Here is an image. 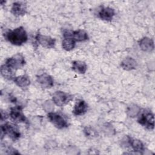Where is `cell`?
<instances>
[{
	"mask_svg": "<svg viewBox=\"0 0 155 155\" xmlns=\"http://www.w3.org/2000/svg\"><path fill=\"white\" fill-rule=\"evenodd\" d=\"M5 38L10 43L15 45H22L28 39L27 34L22 27H18L13 30H9L6 33Z\"/></svg>",
	"mask_w": 155,
	"mask_h": 155,
	"instance_id": "1",
	"label": "cell"
},
{
	"mask_svg": "<svg viewBox=\"0 0 155 155\" xmlns=\"http://www.w3.org/2000/svg\"><path fill=\"white\" fill-rule=\"evenodd\" d=\"M138 122L148 129L154 128V114L150 111H143L138 118Z\"/></svg>",
	"mask_w": 155,
	"mask_h": 155,
	"instance_id": "2",
	"label": "cell"
},
{
	"mask_svg": "<svg viewBox=\"0 0 155 155\" xmlns=\"http://www.w3.org/2000/svg\"><path fill=\"white\" fill-rule=\"evenodd\" d=\"M1 133L2 135H7L13 140L18 139L21 136V133L19 130L15 126L8 123L2 125Z\"/></svg>",
	"mask_w": 155,
	"mask_h": 155,
	"instance_id": "3",
	"label": "cell"
},
{
	"mask_svg": "<svg viewBox=\"0 0 155 155\" xmlns=\"http://www.w3.org/2000/svg\"><path fill=\"white\" fill-rule=\"evenodd\" d=\"M48 118L50 122L58 128L62 129L68 127V123L64 117L58 113L49 112Z\"/></svg>",
	"mask_w": 155,
	"mask_h": 155,
	"instance_id": "4",
	"label": "cell"
},
{
	"mask_svg": "<svg viewBox=\"0 0 155 155\" xmlns=\"http://www.w3.org/2000/svg\"><path fill=\"white\" fill-rule=\"evenodd\" d=\"M25 64V61L24 58L21 54H16L12 57L8 58L6 60L5 64L13 70H16L17 69L21 68L22 67H23Z\"/></svg>",
	"mask_w": 155,
	"mask_h": 155,
	"instance_id": "5",
	"label": "cell"
},
{
	"mask_svg": "<svg viewBox=\"0 0 155 155\" xmlns=\"http://www.w3.org/2000/svg\"><path fill=\"white\" fill-rule=\"evenodd\" d=\"M71 99V96L61 91H56L53 95V101L58 106L61 107Z\"/></svg>",
	"mask_w": 155,
	"mask_h": 155,
	"instance_id": "6",
	"label": "cell"
},
{
	"mask_svg": "<svg viewBox=\"0 0 155 155\" xmlns=\"http://www.w3.org/2000/svg\"><path fill=\"white\" fill-rule=\"evenodd\" d=\"M10 116L13 120L16 122H26L27 121V119L23 114L21 106H16L11 108Z\"/></svg>",
	"mask_w": 155,
	"mask_h": 155,
	"instance_id": "7",
	"label": "cell"
},
{
	"mask_svg": "<svg viewBox=\"0 0 155 155\" xmlns=\"http://www.w3.org/2000/svg\"><path fill=\"white\" fill-rule=\"evenodd\" d=\"M36 39L39 44L47 48L53 47L56 42L55 39L41 34H38L36 36Z\"/></svg>",
	"mask_w": 155,
	"mask_h": 155,
	"instance_id": "8",
	"label": "cell"
},
{
	"mask_svg": "<svg viewBox=\"0 0 155 155\" xmlns=\"http://www.w3.org/2000/svg\"><path fill=\"white\" fill-rule=\"evenodd\" d=\"M36 80L44 88H50L54 85V81L52 77L47 73H42L37 76Z\"/></svg>",
	"mask_w": 155,
	"mask_h": 155,
	"instance_id": "9",
	"label": "cell"
},
{
	"mask_svg": "<svg viewBox=\"0 0 155 155\" xmlns=\"http://www.w3.org/2000/svg\"><path fill=\"white\" fill-rule=\"evenodd\" d=\"M115 12L113 8L110 7H103L99 12V18L104 21H111L114 16Z\"/></svg>",
	"mask_w": 155,
	"mask_h": 155,
	"instance_id": "10",
	"label": "cell"
},
{
	"mask_svg": "<svg viewBox=\"0 0 155 155\" xmlns=\"http://www.w3.org/2000/svg\"><path fill=\"white\" fill-rule=\"evenodd\" d=\"M139 45L140 48L145 51H151L154 49L153 41L148 37H144L139 41Z\"/></svg>",
	"mask_w": 155,
	"mask_h": 155,
	"instance_id": "11",
	"label": "cell"
},
{
	"mask_svg": "<svg viewBox=\"0 0 155 155\" xmlns=\"http://www.w3.org/2000/svg\"><path fill=\"white\" fill-rule=\"evenodd\" d=\"M87 109L88 105L86 102L83 100H79L74 107L73 113L76 116H81L85 114Z\"/></svg>",
	"mask_w": 155,
	"mask_h": 155,
	"instance_id": "12",
	"label": "cell"
},
{
	"mask_svg": "<svg viewBox=\"0 0 155 155\" xmlns=\"http://www.w3.org/2000/svg\"><path fill=\"white\" fill-rule=\"evenodd\" d=\"M11 12L15 16H22L26 13V6L21 2H15L12 5Z\"/></svg>",
	"mask_w": 155,
	"mask_h": 155,
	"instance_id": "13",
	"label": "cell"
},
{
	"mask_svg": "<svg viewBox=\"0 0 155 155\" xmlns=\"http://www.w3.org/2000/svg\"><path fill=\"white\" fill-rule=\"evenodd\" d=\"M128 142L134 151L142 153L144 151L145 147L142 141H140L139 139H134L129 136L128 137Z\"/></svg>",
	"mask_w": 155,
	"mask_h": 155,
	"instance_id": "14",
	"label": "cell"
},
{
	"mask_svg": "<svg viewBox=\"0 0 155 155\" xmlns=\"http://www.w3.org/2000/svg\"><path fill=\"white\" fill-rule=\"evenodd\" d=\"M16 70L10 68L6 64L2 65L1 67V74L5 79L11 80L15 78Z\"/></svg>",
	"mask_w": 155,
	"mask_h": 155,
	"instance_id": "15",
	"label": "cell"
},
{
	"mask_svg": "<svg viewBox=\"0 0 155 155\" xmlns=\"http://www.w3.org/2000/svg\"><path fill=\"white\" fill-rule=\"evenodd\" d=\"M70 36L75 41L78 42L85 41L88 39L87 33L82 30H75L70 32Z\"/></svg>",
	"mask_w": 155,
	"mask_h": 155,
	"instance_id": "16",
	"label": "cell"
},
{
	"mask_svg": "<svg viewBox=\"0 0 155 155\" xmlns=\"http://www.w3.org/2000/svg\"><path fill=\"white\" fill-rule=\"evenodd\" d=\"M72 69L80 74H84L87 69V66L84 62L74 61L72 62Z\"/></svg>",
	"mask_w": 155,
	"mask_h": 155,
	"instance_id": "17",
	"label": "cell"
},
{
	"mask_svg": "<svg viewBox=\"0 0 155 155\" xmlns=\"http://www.w3.org/2000/svg\"><path fill=\"white\" fill-rule=\"evenodd\" d=\"M76 45V41L69 36H64V39L62 42V48L67 51H70L73 50Z\"/></svg>",
	"mask_w": 155,
	"mask_h": 155,
	"instance_id": "18",
	"label": "cell"
},
{
	"mask_svg": "<svg viewBox=\"0 0 155 155\" xmlns=\"http://www.w3.org/2000/svg\"><path fill=\"white\" fill-rule=\"evenodd\" d=\"M15 83L19 87L24 88L30 84V81L28 76L26 75H21L14 78Z\"/></svg>",
	"mask_w": 155,
	"mask_h": 155,
	"instance_id": "19",
	"label": "cell"
},
{
	"mask_svg": "<svg viewBox=\"0 0 155 155\" xmlns=\"http://www.w3.org/2000/svg\"><path fill=\"white\" fill-rule=\"evenodd\" d=\"M120 65L125 70H131L136 68V61L133 58L128 57L122 61Z\"/></svg>",
	"mask_w": 155,
	"mask_h": 155,
	"instance_id": "20",
	"label": "cell"
}]
</instances>
